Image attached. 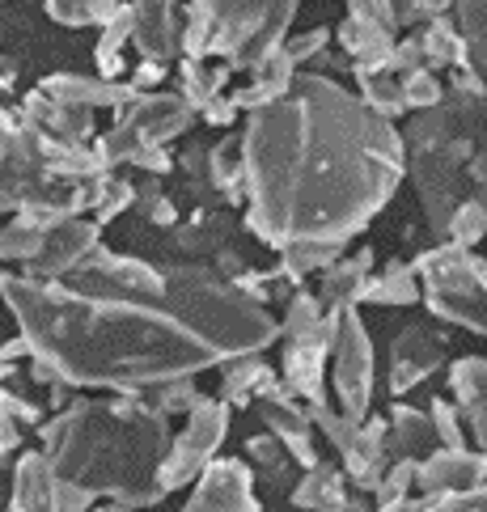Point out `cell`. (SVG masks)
I'll list each match as a JSON object with an SVG mask.
<instances>
[]
</instances>
